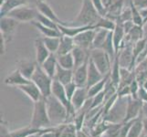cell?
Here are the masks:
<instances>
[{"label":"cell","instance_id":"cell-1","mask_svg":"<svg viewBox=\"0 0 147 137\" xmlns=\"http://www.w3.org/2000/svg\"><path fill=\"white\" fill-rule=\"evenodd\" d=\"M100 15L95 8L92 0H82V7L73 20L69 23H66L70 26H93L100 18Z\"/></svg>","mask_w":147,"mask_h":137},{"label":"cell","instance_id":"cell-2","mask_svg":"<svg viewBox=\"0 0 147 137\" xmlns=\"http://www.w3.org/2000/svg\"><path fill=\"white\" fill-rule=\"evenodd\" d=\"M45 99H46L49 117L53 127L68 123L69 113L65 105L52 94Z\"/></svg>","mask_w":147,"mask_h":137},{"label":"cell","instance_id":"cell-3","mask_svg":"<svg viewBox=\"0 0 147 137\" xmlns=\"http://www.w3.org/2000/svg\"><path fill=\"white\" fill-rule=\"evenodd\" d=\"M30 125L37 129H46L52 127L47 110L46 99L44 97L36 103H33V111Z\"/></svg>","mask_w":147,"mask_h":137},{"label":"cell","instance_id":"cell-4","mask_svg":"<svg viewBox=\"0 0 147 137\" xmlns=\"http://www.w3.org/2000/svg\"><path fill=\"white\" fill-rule=\"evenodd\" d=\"M30 80L38 86L44 98H47L49 95H51L54 79H52L50 76H49L45 72L40 65H38V67Z\"/></svg>","mask_w":147,"mask_h":137},{"label":"cell","instance_id":"cell-5","mask_svg":"<svg viewBox=\"0 0 147 137\" xmlns=\"http://www.w3.org/2000/svg\"><path fill=\"white\" fill-rule=\"evenodd\" d=\"M128 97L119 98L107 113L102 114V120L108 121L110 124H120L123 123L126 113Z\"/></svg>","mask_w":147,"mask_h":137},{"label":"cell","instance_id":"cell-6","mask_svg":"<svg viewBox=\"0 0 147 137\" xmlns=\"http://www.w3.org/2000/svg\"><path fill=\"white\" fill-rule=\"evenodd\" d=\"M90 59L92 60L95 66L104 76L110 74L113 60L110 56L101 49H90Z\"/></svg>","mask_w":147,"mask_h":137},{"label":"cell","instance_id":"cell-7","mask_svg":"<svg viewBox=\"0 0 147 137\" xmlns=\"http://www.w3.org/2000/svg\"><path fill=\"white\" fill-rule=\"evenodd\" d=\"M38 13V11L37 7L24 5V6H20L11 10L7 16L18 20L19 23H31L34 20H36Z\"/></svg>","mask_w":147,"mask_h":137},{"label":"cell","instance_id":"cell-8","mask_svg":"<svg viewBox=\"0 0 147 137\" xmlns=\"http://www.w3.org/2000/svg\"><path fill=\"white\" fill-rule=\"evenodd\" d=\"M18 20L7 16L1 17L0 19V35L5 38L7 43L11 42L19 26Z\"/></svg>","mask_w":147,"mask_h":137},{"label":"cell","instance_id":"cell-9","mask_svg":"<svg viewBox=\"0 0 147 137\" xmlns=\"http://www.w3.org/2000/svg\"><path fill=\"white\" fill-rule=\"evenodd\" d=\"M51 94L54 96V97L57 98L60 101V103H62L65 105V107L67 108L68 113H69V117H73L74 118V116L76 114V111L72 108L71 103H70V101L68 98L67 93H66V91H65L64 85L61 84L60 82H59L58 80H53V84H52ZM68 123H69V119H68Z\"/></svg>","mask_w":147,"mask_h":137},{"label":"cell","instance_id":"cell-10","mask_svg":"<svg viewBox=\"0 0 147 137\" xmlns=\"http://www.w3.org/2000/svg\"><path fill=\"white\" fill-rule=\"evenodd\" d=\"M143 101L139 99H134L129 96L127 101V107L123 121H129L142 117V108H143Z\"/></svg>","mask_w":147,"mask_h":137},{"label":"cell","instance_id":"cell-11","mask_svg":"<svg viewBox=\"0 0 147 137\" xmlns=\"http://www.w3.org/2000/svg\"><path fill=\"white\" fill-rule=\"evenodd\" d=\"M95 28H90L80 33L73 38L75 45L84 49L90 50L92 49V43L95 36Z\"/></svg>","mask_w":147,"mask_h":137},{"label":"cell","instance_id":"cell-12","mask_svg":"<svg viewBox=\"0 0 147 137\" xmlns=\"http://www.w3.org/2000/svg\"><path fill=\"white\" fill-rule=\"evenodd\" d=\"M90 99L88 93L87 87H78L74 92L72 98L70 99V103H71L72 108L76 113H78L80 110H82L84 105Z\"/></svg>","mask_w":147,"mask_h":137},{"label":"cell","instance_id":"cell-13","mask_svg":"<svg viewBox=\"0 0 147 137\" xmlns=\"http://www.w3.org/2000/svg\"><path fill=\"white\" fill-rule=\"evenodd\" d=\"M17 88L20 91H22V92L26 95L27 97H28L31 100L33 103H36V101L43 98V95L41 93V91H40V90L38 89V87L34 82H32L31 80L26 84L18 86Z\"/></svg>","mask_w":147,"mask_h":137},{"label":"cell","instance_id":"cell-14","mask_svg":"<svg viewBox=\"0 0 147 137\" xmlns=\"http://www.w3.org/2000/svg\"><path fill=\"white\" fill-rule=\"evenodd\" d=\"M34 48L36 53V61L38 65H41L51 53L46 47L42 38H37L34 40Z\"/></svg>","mask_w":147,"mask_h":137},{"label":"cell","instance_id":"cell-15","mask_svg":"<svg viewBox=\"0 0 147 137\" xmlns=\"http://www.w3.org/2000/svg\"><path fill=\"white\" fill-rule=\"evenodd\" d=\"M88 64L89 60L80 65V67L74 69L73 82L78 87H87L88 82Z\"/></svg>","mask_w":147,"mask_h":137},{"label":"cell","instance_id":"cell-16","mask_svg":"<svg viewBox=\"0 0 147 137\" xmlns=\"http://www.w3.org/2000/svg\"><path fill=\"white\" fill-rule=\"evenodd\" d=\"M29 82L30 80L25 77L18 68L10 72L8 75H7V77L4 80V82L6 85L15 86V87H18V86L26 84Z\"/></svg>","mask_w":147,"mask_h":137},{"label":"cell","instance_id":"cell-17","mask_svg":"<svg viewBox=\"0 0 147 137\" xmlns=\"http://www.w3.org/2000/svg\"><path fill=\"white\" fill-rule=\"evenodd\" d=\"M36 7L38 9V13H40L45 17L50 18L57 24H62V25L66 24L64 21L60 20V18L58 17V15L55 13V11L52 9V7H50L46 1H38V2H37L36 3Z\"/></svg>","mask_w":147,"mask_h":137},{"label":"cell","instance_id":"cell-18","mask_svg":"<svg viewBox=\"0 0 147 137\" xmlns=\"http://www.w3.org/2000/svg\"><path fill=\"white\" fill-rule=\"evenodd\" d=\"M18 69L21 72V73L30 80L38 64L36 60L32 61L29 59H21L18 62Z\"/></svg>","mask_w":147,"mask_h":137},{"label":"cell","instance_id":"cell-19","mask_svg":"<svg viewBox=\"0 0 147 137\" xmlns=\"http://www.w3.org/2000/svg\"><path fill=\"white\" fill-rule=\"evenodd\" d=\"M90 28H94L93 26H70V25H62V24H59V29L61 35L64 36H68V37H71L74 38L80 33H82L83 31Z\"/></svg>","mask_w":147,"mask_h":137},{"label":"cell","instance_id":"cell-20","mask_svg":"<svg viewBox=\"0 0 147 137\" xmlns=\"http://www.w3.org/2000/svg\"><path fill=\"white\" fill-rule=\"evenodd\" d=\"M105 76L101 73L97 69L92 59H89L88 64V82H87V88L92 86L93 84L97 83L100 80H101Z\"/></svg>","mask_w":147,"mask_h":137},{"label":"cell","instance_id":"cell-21","mask_svg":"<svg viewBox=\"0 0 147 137\" xmlns=\"http://www.w3.org/2000/svg\"><path fill=\"white\" fill-rule=\"evenodd\" d=\"M58 65L59 64H58L57 55L51 53L49 55V57L40 66H41V68L43 69L45 72H46L49 76H50L52 79H54L56 72H57Z\"/></svg>","mask_w":147,"mask_h":137},{"label":"cell","instance_id":"cell-22","mask_svg":"<svg viewBox=\"0 0 147 137\" xmlns=\"http://www.w3.org/2000/svg\"><path fill=\"white\" fill-rule=\"evenodd\" d=\"M73 77H74V70H68L60 67L58 65L57 72H56L54 80H58L63 85H66L68 83H70L73 82Z\"/></svg>","mask_w":147,"mask_h":137},{"label":"cell","instance_id":"cell-23","mask_svg":"<svg viewBox=\"0 0 147 137\" xmlns=\"http://www.w3.org/2000/svg\"><path fill=\"white\" fill-rule=\"evenodd\" d=\"M77 128L73 123H66L56 126L57 137H77Z\"/></svg>","mask_w":147,"mask_h":137},{"label":"cell","instance_id":"cell-24","mask_svg":"<svg viewBox=\"0 0 147 137\" xmlns=\"http://www.w3.org/2000/svg\"><path fill=\"white\" fill-rule=\"evenodd\" d=\"M29 0H5V1L0 5V14L1 17H5L11 11V10L17 8L20 6L24 5H28Z\"/></svg>","mask_w":147,"mask_h":137},{"label":"cell","instance_id":"cell-25","mask_svg":"<svg viewBox=\"0 0 147 137\" xmlns=\"http://www.w3.org/2000/svg\"><path fill=\"white\" fill-rule=\"evenodd\" d=\"M90 50L84 49L82 48H80L76 46L74 49L71 51L74 59V63H75L74 69L80 67V65H82L86 61H88L90 59Z\"/></svg>","mask_w":147,"mask_h":137},{"label":"cell","instance_id":"cell-26","mask_svg":"<svg viewBox=\"0 0 147 137\" xmlns=\"http://www.w3.org/2000/svg\"><path fill=\"white\" fill-rule=\"evenodd\" d=\"M144 38V27L134 25V28H131L127 34H126L125 39H124V43H128V44H133L134 45L135 42H137L138 40Z\"/></svg>","mask_w":147,"mask_h":137},{"label":"cell","instance_id":"cell-27","mask_svg":"<svg viewBox=\"0 0 147 137\" xmlns=\"http://www.w3.org/2000/svg\"><path fill=\"white\" fill-rule=\"evenodd\" d=\"M76 47L74 39L71 37H68V36H64L62 35L60 37V43H59V47L56 55H63V54H67L70 53Z\"/></svg>","mask_w":147,"mask_h":137},{"label":"cell","instance_id":"cell-28","mask_svg":"<svg viewBox=\"0 0 147 137\" xmlns=\"http://www.w3.org/2000/svg\"><path fill=\"white\" fill-rule=\"evenodd\" d=\"M95 36L93 39V43H92V49H101L103 47V45L107 39L109 33L111 31L102 28H95Z\"/></svg>","mask_w":147,"mask_h":137},{"label":"cell","instance_id":"cell-29","mask_svg":"<svg viewBox=\"0 0 147 137\" xmlns=\"http://www.w3.org/2000/svg\"><path fill=\"white\" fill-rule=\"evenodd\" d=\"M33 27L36 28L38 31L41 33V35L43 37H61L62 35L60 33L59 29H54V28H48L46 26H43L40 23H38L37 20H34L31 23Z\"/></svg>","mask_w":147,"mask_h":137},{"label":"cell","instance_id":"cell-30","mask_svg":"<svg viewBox=\"0 0 147 137\" xmlns=\"http://www.w3.org/2000/svg\"><path fill=\"white\" fill-rule=\"evenodd\" d=\"M109 80H110V74L106 75L101 80H100V82H98L97 83H95L92 86L89 87L88 88L89 97L92 98V97H94L95 95H97L98 93H100L102 90H104L105 88H106V85H107V83L109 82Z\"/></svg>","mask_w":147,"mask_h":137},{"label":"cell","instance_id":"cell-31","mask_svg":"<svg viewBox=\"0 0 147 137\" xmlns=\"http://www.w3.org/2000/svg\"><path fill=\"white\" fill-rule=\"evenodd\" d=\"M120 72H121V66L119 63V59L118 56H116L114 60L113 61V65H111V72H110V79L113 82V83L115 86H119L121 78H120Z\"/></svg>","mask_w":147,"mask_h":137},{"label":"cell","instance_id":"cell-32","mask_svg":"<svg viewBox=\"0 0 147 137\" xmlns=\"http://www.w3.org/2000/svg\"><path fill=\"white\" fill-rule=\"evenodd\" d=\"M58 58V64L64 69L68 70H74L75 63H74V59L72 53H67L63 55H57Z\"/></svg>","mask_w":147,"mask_h":137},{"label":"cell","instance_id":"cell-33","mask_svg":"<svg viewBox=\"0 0 147 137\" xmlns=\"http://www.w3.org/2000/svg\"><path fill=\"white\" fill-rule=\"evenodd\" d=\"M144 134L143 127V117H139L135 119L134 124H131L127 137H140Z\"/></svg>","mask_w":147,"mask_h":137},{"label":"cell","instance_id":"cell-34","mask_svg":"<svg viewBox=\"0 0 147 137\" xmlns=\"http://www.w3.org/2000/svg\"><path fill=\"white\" fill-rule=\"evenodd\" d=\"M41 130H43V129L34 128L29 124L28 126H26V127L19 128V129L14 130V131H10V135H11V137H27L32 134L40 132Z\"/></svg>","mask_w":147,"mask_h":137},{"label":"cell","instance_id":"cell-35","mask_svg":"<svg viewBox=\"0 0 147 137\" xmlns=\"http://www.w3.org/2000/svg\"><path fill=\"white\" fill-rule=\"evenodd\" d=\"M42 39L50 53H57L60 43V37H42Z\"/></svg>","mask_w":147,"mask_h":137},{"label":"cell","instance_id":"cell-36","mask_svg":"<svg viewBox=\"0 0 147 137\" xmlns=\"http://www.w3.org/2000/svg\"><path fill=\"white\" fill-rule=\"evenodd\" d=\"M116 27V21L106 17H100V18L98 20V22L94 25V28H102L113 31Z\"/></svg>","mask_w":147,"mask_h":137},{"label":"cell","instance_id":"cell-37","mask_svg":"<svg viewBox=\"0 0 147 137\" xmlns=\"http://www.w3.org/2000/svg\"><path fill=\"white\" fill-rule=\"evenodd\" d=\"M36 20L38 23L43 25V26H46L48 28H54V29H59V24L54 22L53 20H51L50 18L43 16V15H41L40 13H38Z\"/></svg>","mask_w":147,"mask_h":137},{"label":"cell","instance_id":"cell-38","mask_svg":"<svg viewBox=\"0 0 147 137\" xmlns=\"http://www.w3.org/2000/svg\"><path fill=\"white\" fill-rule=\"evenodd\" d=\"M104 101H105V90L92 98V104H90V109L101 107V106H103Z\"/></svg>","mask_w":147,"mask_h":137},{"label":"cell","instance_id":"cell-39","mask_svg":"<svg viewBox=\"0 0 147 137\" xmlns=\"http://www.w3.org/2000/svg\"><path fill=\"white\" fill-rule=\"evenodd\" d=\"M130 90H131V97H133L134 99H138V91L140 90L141 84L137 82V80L134 79L133 82L130 83Z\"/></svg>","mask_w":147,"mask_h":137},{"label":"cell","instance_id":"cell-40","mask_svg":"<svg viewBox=\"0 0 147 137\" xmlns=\"http://www.w3.org/2000/svg\"><path fill=\"white\" fill-rule=\"evenodd\" d=\"M93 6L98 10V12L101 17H104L106 14V7L104 4V0H92Z\"/></svg>","mask_w":147,"mask_h":137},{"label":"cell","instance_id":"cell-41","mask_svg":"<svg viewBox=\"0 0 147 137\" xmlns=\"http://www.w3.org/2000/svg\"><path fill=\"white\" fill-rule=\"evenodd\" d=\"M64 88H65V91H66V93H67L68 98L70 101V99L72 98V96H73L74 92L76 91V90H77L78 86H77V84H76L74 82H70V83H68V84L64 85Z\"/></svg>","mask_w":147,"mask_h":137},{"label":"cell","instance_id":"cell-42","mask_svg":"<svg viewBox=\"0 0 147 137\" xmlns=\"http://www.w3.org/2000/svg\"><path fill=\"white\" fill-rule=\"evenodd\" d=\"M137 98L142 101L143 103H147V90L144 89L143 86L141 85V87H140V90L138 91V96H137Z\"/></svg>","mask_w":147,"mask_h":137},{"label":"cell","instance_id":"cell-43","mask_svg":"<svg viewBox=\"0 0 147 137\" xmlns=\"http://www.w3.org/2000/svg\"><path fill=\"white\" fill-rule=\"evenodd\" d=\"M131 2L138 9L147 8V0H131Z\"/></svg>","mask_w":147,"mask_h":137},{"label":"cell","instance_id":"cell-44","mask_svg":"<svg viewBox=\"0 0 147 137\" xmlns=\"http://www.w3.org/2000/svg\"><path fill=\"white\" fill-rule=\"evenodd\" d=\"M7 41L5 40V38L0 35V54L1 56L5 55L7 51Z\"/></svg>","mask_w":147,"mask_h":137},{"label":"cell","instance_id":"cell-45","mask_svg":"<svg viewBox=\"0 0 147 137\" xmlns=\"http://www.w3.org/2000/svg\"><path fill=\"white\" fill-rule=\"evenodd\" d=\"M77 137H92V135L86 129L82 128V130H79L77 132Z\"/></svg>","mask_w":147,"mask_h":137},{"label":"cell","instance_id":"cell-46","mask_svg":"<svg viewBox=\"0 0 147 137\" xmlns=\"http://www.w3.org/2000/svg\"><path fill=\"white\" fill-rule=\"evenodd\" d=\"M1 137H11L10 131H8L4 124H1Z\"/></svg>","mask_w":147,"mask_h":137},{"label":"cell","instance_id":"cell-47","mask_svg":"<svg viewBox=\"0 0 147 137\" xmlns=\"http://www.w3.org/2000/svg\"><path fill=\"white\" fill-rule=\"evenodd\" d=\"M142 117H147V103H143V108H142Z\"/></svg>","mask_w":147,"mask_h":137},{"label":"cell","instance_id":"cell-48","mask_svg":"<svg viewBox=\"0 0 147 137\" xmlns=\"http://www.w3.org/2000/svg\"><path fill=\"white\" fill-rule=\"evenodd\" d=\"M143 127H144V134L147 135V117L143 118Z\"/></svg>","mask_w":147,"mask_h":137},{"label":"cell","instance_id":"cell-49","mask_svg":"<svg viewBox=\"0 0 147 137\" xmlns=\"http://www.w3.org/2000/svg\"><path fill=\"white\" fill-rule=\"evenodd\" d=\"M47 129V128H46ZM46 129H43V130H41L40 132H38V133H35V134H30V135H28V136H27V137H41V134H43V132L46 130Z\"/></svg>","mask_w":147,"mask_h":137},{"label":"cell","instance_id":"cell-50","mask_svg":"<svg viewBox=\"0 0 147 137\" xmlns=\"http://www.w3.org/2000/svg\"><path fill=\"white\" fill-rule=\"evenodd\" d=\"M144 37L147 38V22L144 25Z\"/></svg>","mask_w":147,"mask_h":137},{"label":"cell","instance_id":"cell-51","mask_svg":"<svg viewBox=\"0 0 147 137\" xmlns=\"http://www.w3.org/2000/svg\"><path fill=\"white\" fill-rule=\"evenodd\" d=\"M142 86H143V87H144V89H146V90H147V80H145V82H144L143 84H142Z\"/></svg>","mask_w":147,"mask_h":137},{"label":"cell","instance_id":"cell-52","mask_svg":"<svg viewBox=\"0 0 147 137\" xmlns=\"http://www.w3.org/2000/svg\"><path fill=\"white\" fill-rule=\"evenodd\" d=\"M140 137H147V135H145L144 134H142V135H141Z\"/></svg>","mask_w":147,"mask_h":137},{"label":"cell","instance_id":"cell-53","mask_svg":"<svg viewBox=\"0 0 147 137\" xmlns=\"http://www.w3.org/2000/svg\"><path fill=\"white\" fill-rule=\"evenodd\" d=\"M38 1H46V0H36V3L38 2Z\"/></svg>","mask_w":147,"mask_h":137}]
</instances>
